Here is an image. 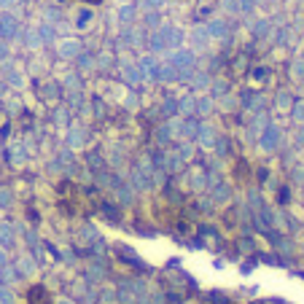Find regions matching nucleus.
Here are the masks:
<instances>
[{
	"label": "nucleus",
	"mask_w": 304,
	"mask_h": 304,
	"mask_svg": "<svg viewBox=\"0 0 304 304\" xmlns=\"http://www.w3.org/2000/svg\"><path fill=\"white\" fill-rule=\"evenodd\" d=\"M27 304H51V294L46 286H32L27 291Z\"/></svg>",
	"instance_id": "nucleus-1"
},
{
	"label": "nucleus",
	"mask_w": 304,
	"mask_h": 304,
	"mask_svg": "<svg viewBox=\"0 0 304 304\" xmlns=\"http://www.w3.org/2000/svg\"><path fill=\"white\" fill-rule=\"evenodd\" d=\"M84 3H102V0H84Z\"/></svg>",
	"instance_id": "nucleus-2"
}]
</instances>
